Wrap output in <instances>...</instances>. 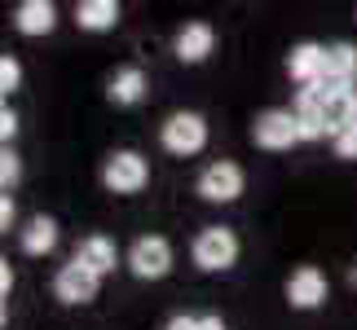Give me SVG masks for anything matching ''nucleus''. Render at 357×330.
Returning <instances> with one entry per match:
<instances>
[{
	"mask_svg": "<svg viewBox=\"0 0 357 330\" xmlns=\"http://www.w3.org/2000/svg\"><path fill=\"white\" fill-rule=\"evenodd\" d=\"M216 49V31H212V22H185L181 31H176V40H172V53L181 62H203L208 53Z\"/></svg>",
	"mask_w": 357,
	"mask_h": 330,
	"instance_id": "obj_10",
	"label": "nucleus"
},
{
	"mask_svg": "<svg viewBox=\"0 0 357 330\" xmlns=\"http://www.w3.org/2000/svg\"><path fill=\"white\" fill-rule=\"evenodd\" d=\"M326 299V278H322V269H313V265H305V269H296L291 278H287V304L291 308H318Z\"/></svg>",
	"mask_w": 357,
	"mask_h": 330,
	"instance_id": "obj_9",
	"label": "nucleus"
},
{
	"mask_svg": "<svg viewBox=\"0 0 357 330\" xmlns=\"http://www.w3.org/2000/svg\"><path fill=\"white\" fill-rule=\"evenodd\" d=\"M75 260H79L84 269H93L98 278H106V273H115V265H119V251H115V242H111V238L93 233V238H84V242H79Z\"/></svg>",
	"mask_w": 357,
	"mask_h": 330,
	"instance_id": "obj_12",
	"label": "nucleus"
},
{
	"mask_svg": "<svg viewBox=\"0 0 357 330\" xmlns=\"http://www.w3.org/2000/svg\"><path fill=\"white\" fill-rule=\"evenodd\" d=\"M199 330H225V322L216 313H208V317H199Z\"/></svg>",
	"mask_w": 357,
	"mask_h": 330,
	"instance_id": "obj_25",
	"label": "nucleus"
},
{
	"mask_svg": "<svg viewBox=\"0 0 357 330\" xmlns=\"http://www.w3.org/2000/svg\"><path fill=\"white\" fill-rule=\"evenodd\" d=\"M163 330H199V317H185V313H176V317L163 326Z\"/></svg>",
	"mask_w": 357,
	"mask_h": 330,
	"instance_id": "obj_23",
	"label": "nucleus"
},
{
	"mask_svg": "<svg viewBox=\"0 0 357 330\" xmlns=\"http://www.w3.org/2000/svg\"><path fill=\"white\" fill-rule=\"evenodd\" d=\"M353 106H357V84H353Z\"/></svg>",
	"mask_w": 357,
	"mask_h": 330,
	"instance_id": "obj_28",
	"label": "nucleus"
},
{
	"mask_svg": "<svg viewBox=\"0 0 357 330\" xmlns=\"http://www.w3.org/2000/svg\"><path fill=\"white\" fill-rule=\"evenodd\" d=\"M146 181H150V168L137 150H115L102 163V185L111 194H137V189H146Z\"/></svg>",
	"mask_w": 357,
	"mask_h": 330,
	"instance_id": "obj_3",
	"label": "nucleus"
},
{
	"mask_svg": "<svg viewBox=\"0 0 357 330\" xmlns=\"http://www.w3.org/2000/svg\"><path fill=\"white\" fill-rule=\"evenodd\" d=\"M296 128H300V141H322V136H326V119L322 115H296Z\"/></svg>",
	"mask_w": 357,
	"mask_h": 330,
	"instance_id": "obj_19",
	"label": "nucleus"
},
{
	"mask_svg": "<svg viewBox=\"0 0 357 330\" xmlns=\"http://www.w3.org/2000/svg\"><path fill=\"white\" fill-rule=\"evenodd\" d=\"M75 22H79V31H115L119 5H115V0H79V5H75Z\"/></svg>",
	"mask_w": 357,
	"mask_h": 330,
	"instance_id": "obj_15",
	"label": "nucleus"
},
{
	"mask_svg": "<svg viewBox=\"0 0 357 330\" xmlns=\"http://www.w3.org/2000/svg\"><path fill=\"white\" fill-rule=\"evenodd\" d=\"M9 286H13V269H9V260H5V256H0V295H5V291H9Z\"/></svg>",
	"mask_w": 357,
	"mask_h": 330,
	"instance_id": "obj_24",
	"label": "nucleus"
},
{
	"mask_svg": "<svg viewBox=\"0 0 357 330\" xmlns=\"http://www.w3.org/2000/svg\"><path fill=\"white\" fill-rule=\"evenodd\" d=\"M53 22H58L53 0H22V5L13 9V26H18L22 36H49Z\"/></svg>",
	"mask_w": 357,
	"mask_h": 330,
	"instance_id": "obj_11",
	"label": "nucleus"
},
{
	"mask_svg": "<svg viewBox=\"0 0 357 330\" xmlns=\"http://www.w3.org/2000/svg\"><path fill=\"white\" fill-rule=\"evenodd\" d=\"M335 155H340V159H357V119L335 136Z\"/></svg>",
	"mask_w": 357,
	"mask_h": 330,
	"instance_id": "obj_20",
	"label": "nucleus"
},
{
	"mask_svg": "<svg viewBox=\"0 0 357 330\" xmlns=\"http://www.w3.org/2000/svg\"><path fill=\"white\" fill-rule=\"evenodd\" d=\"M22 176V163H18V155H13L9 146H0V189H9L13 181Z\"/></svg>",
	"mask_w": 357,
	"mask_h": 330,
	"instance_id": "obj_18",
	"label": "nucleus"
},
{
	"mask_svg": "<svg viewBox=\"0 0 357 330\" xmlns=\"http://www.w3.org/2000/svg\"><path fill=\"white\" fill-rule=\"evenodd\" d=\"M0 326H5V304H0Z\"/></svg>",
	"mask_w": 357,
	"mask_h": 330,
	"instance_id": "obj_27",
	"label": "nucleus"
},
{
	"mask_svg": "<svg viewBox=\"0 0 357 330\" xmlns=\"http://www.w3.org/2000/svg\"><path fill=\"white\" fill-rule=\"evenodd\" d=\"M13 132H18V115H13L9 106H0V146H9Z\"/></svg>",
	"mask_w": 357,
	"mask_h": 330,
	"instance_id": "obj_21",
	"label": "nucleus"
},
{
	"mask_svg": "<svg viewBox=\"0 0 357 330\" xmlns=\"http://www.w3.org/2000/svg\"><path fill=\"white\" fill-rule=\"evenodd\" d=\"M159 141H163L168 155L190 159V155H199V150L208 146V123H203V115H195V110H176V115L163 119Z\"/></svg>",
	"mask_w": 357,
	"mask_h": 330,
	"instance_id": "obj_2",
	"label": "nucleus"
},
{
	"mask_svg": "<svg viewBox=\"0 0 357 330\" xmlns=\"http://www.w3.org/2000/svg\"><path fill=\"white\" fill-rule=\"evenodd\" d=\"M9 225H13V198L0 194V233H9Z\"/></svg>",
	"mask_w": 357,
	"mask_h": 330,
	"instance_id": "obj_22",
	"label": "nucleus"
},
{
	"mask_svg": "<svg viewBox=\"0 0 357 330\" xmlns=\"http://www.w3.org/2000/svg\"><path fill=\"white\" fill-rule=\"evenodd\" d=\"M18 242H22V251H26V256H49L53 246H58V220H49V216H31V220L22 225Z\"/></svg>",
	"mask_w": 357,
	"mask_h": 330,
	"instance_id": "obj_14",
	"label": "nucleus"
},
{
	"mask_svg": "<svg viewBox=\"0 0 357 330\" xmlns=\"http://www.w3.org/2000/svg\"><path fill=\"white\" fill-rule=\"evenodd\" d=\"M322 45H313V40H300V45L291 49V58H287V71H291V79H300V88L313 84V79H322Z\"/></svg>",
	"mask_w": 357,
	"mask_h": 330,
	"instance_id": "obj_13",
	"label": "nucleus"
},
{
	"mask_svg": "<svg viewBox=\"0 0 357 330\" xmlns=\"http://www.w3.org/2000/svg\"><path fill=\"white\" fill-rule=\"evenodd\" d=\"M18 84H22V66H18V58L0 53V97H5V93H13Z\"/></svg>",
	"mask_w": 357,
	"mask_h": 330,
	"instance_id": "obj_17",
	"label": "nucleus"
},
{
	"mask_svg": "<svg viewBox=\"0 0 357 330\" xmlns=\"http://www.w3.org/2000/svg\"><path fill=\"white\" fill-rule=\"evenodd\" d=\"M98 286H102L98 273L84 269L79 260H71V265H62L58 278H53V295H58L62 304H93V299H98Z\"/></svg>",
	"mask_w": 357,
	"mask_h": 330,
	"instance_id": "obj_7",
	"label": "nucleus"
},
{
	"mask_svg": "<svg viewBox=\"0 0 357 330\" xmlns=\"http://www.w3.org/2000/svg\"><path fill=\"white\" fill-rule=\"evenodd\" d=\"M199 194L208 203H234L243 194V168L229 159H216L199 172Z\"/></svg>",
	"mask_w": 357,
	"mask_h": 330,
	"instance_id": "obj_6",
	"label": "nucleus"
},
{
	"mask_svg": "<svg viewBox=\"0 0 357 330\" xmlns=\"http://www.w3.org/2000/svg\"><path fill=\"white\" fill-rule=\"evenodd\" d=\"M322 79L335 93H353V84H357V49L349 45V40L326 45V53H322Z\"/></svg>",
	"mask_w": 357,
	"mask_h": 330,
	"instance_id": "obj_8",
	"label": "nucleus"
},
{
	"mask_svg": "<svg viewBox=\"0 0 357 330\" xmlns=\"http://www.w3.org/2000/svg\"><path fill=\"white\" fill-rule=\"evenodd\" d=\"M252 136H256L260 150H291V146L300 141L296 110H265V115H256Z\"/></svg>",
	"mask_w": 357,
	"mask_h": 330,
	"instance_id": "obj_5",
	"label": "nucleus"
},
{
	"mask_svg": "<svg viewBox=\"0 0 357 330\" xmlns=\"http://www.w3.org/2000/svg\"><path fill=\"white\" fill-rule=\"evenodd\" d=\"M128 269L137 273V278H146V282L168 278V269H172V246H168V238H159V233L137 238L128 246Z\"/></svg>",
	"mask_w": 357,
	"mask_h": 330,
	"instance_id": "obj_4",
	"label": "nucleus"
},
{
	"mask_svg": "<svg viewBox=\"0 0 357 330\" xmlns=\"http://www.w3.org/2000/svg\"><path fill=\"white\" fill-rule=\"evenodd\" d=\"M190 256H195V265L208 269V273L234 269V265H238V238H234V229H225V225L199 229V238H195V246H190Z\"/></svg>",
	"mask_w": 357,
	"mask_h": 330,
	"instance_id": "obj_1",
	"label": "nucleus"
},
{
	"mask_svg": "<svg viewBox=\"0 0 357 330\" xmlns=\"http://www.w3.org/2000/svg\"><path fill=\"white\" fill-rule=\"evenodd\" d=\"M111 102L115 106H137L146 97V75H142V66H119V71L111 75Z\"/></svg>",
	"mask_w": 357,
	"mask_h": 330,
	"instance_id": "obj_16",
	"label": "nucleus"
},
{
	"mask_svg": "<svg viewBox=\"0 0 357 330\" xmlns=\"http://www.w3.org/2000/svg\"><path fill=\"white\" fill-rule=\"evenodd\" d=\"M349 282H353V286H357V260H353V269H349Z\"/></svg>",
	"mask_w": 357,
	"mask_h": 330,
	"instance_id": "obj_26",
	"label": "nucleus"
}]
</instances>
